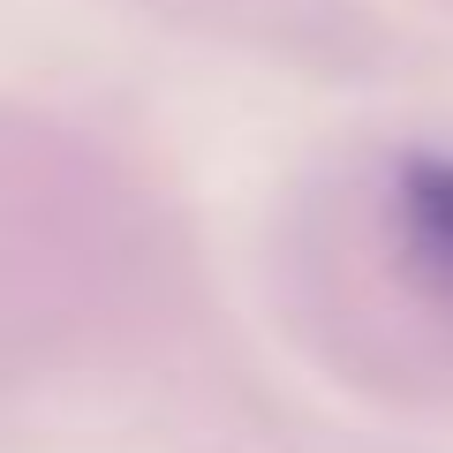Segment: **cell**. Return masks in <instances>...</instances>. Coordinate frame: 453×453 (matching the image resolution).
Returning a JSON list of instances; mask_svg holds the SVG:
<instances>
[{"label": "cell", "instance_id": "6da1fadb", "mask_svg": "<svg viewBox=\"0 0 453 453\" xmlns=\"http://www.w3.org/2000/svg\"><path fill=\"white\" fill-rule=\"evenodd\" d=\"M196 318V257L136 166L0 106V371H113Z\"/></svg>", "mask_w": 453, "mask_h": 453}, {"label": "cell", "instance_id": "7a4b0ae2", "mask_svg": "<svg viewBox=\"0 0 453 453\" xmlns=\"http://www.w3.org/2000/svg\"><path fill=\"white\" fill-rule=\"evenodd\" d=\"M280 280L340 378L393 401H453V144H401L310 189Z\"/></svg>", "mask_w": 453, "mask_h": 453}]
</instances>
